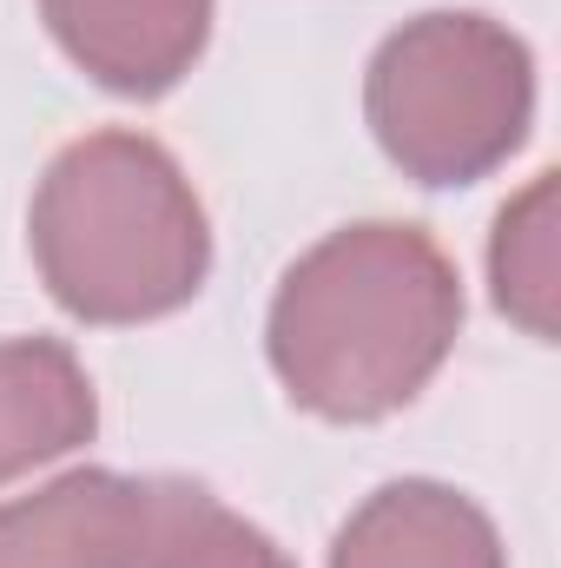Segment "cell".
Masks as SVG:
<instances>
[{"mask_svg":"<svg viewBox=\"0 0 561 568\" xmlns=\"http://www.w3.org/2000/svg\"><path fill=\"white\" fill-rule=\"evenodd\" d=\"M462 331V278L417 225H344L278 278L265 351L297 410L377 424L442 371Z\"/></svg>","mask_w":561,"mask_h":568,"instance_id":"cell-1","label":"cell"},{"mask_svg":"<svg viewBox=\"0 0 561 568\" xmlns=\"http://www.w3.org/2000/svg\"><path fill=\"white\" fill-rule=\"evenodd\" d=\"M27 245L80 324H152L198 297L212 225L178 159L145 133H86L40 179Z\"/></svg>","mask_w":561,"mask_h":568,"instance_id":"cell-2","label":"cell"},{"mask_svg":"<svg viewBox=\"0 0 561 568\" xmlns=\"http://www.w3.org/2000/svg\"><path fill=\"white\" fill-rule=\"evenodd\" d=\"M364 120L404 179L476 185L529 140L536 60L489 13H422L370 53Z\"/></svg>","mask_w":561,"mask_h":568,"instance_id":"cell-3","label":"cell"},{"mask_svg":"<svg viewBox=\"0 0 561 568\" xmlns=\"http://www.w3.org/2000/svg\"><path fill=\"white\" fill-rule=\"evenodd\" d=\"M60 53L120 100L172 93L205 40H212V0H40Z\"/></svg>","mask_w":561,"mask_h":568,"instance_id":"cell-4","label":"cell"},{"mask_svg":"<svg viewBox=\"0 0 561 568\" xmlns=\"http://www.w3.org/2000/svg\"><path fill=\"white\" fill-rule=\"evenodd\" d=\"M330 568H509L496 523L449 483L404 476L337 529Z\"/></svg>","mask_w":561,"mask_h":568,"instance_id":"cell-5","label":"cell"},{"mask_svg":"<svg viewBox=\"0 0 561 568\" xmlns=\"http://www.w3.org/2000/svg\"><path fill=\"white\" fill-rule=\"evenodd\" d=\"M113 568H290V556L192 476H126Z\"/></svg>","mask_w":561,"mask_h":568,"instance_id":"cell-6","label":"cell"},{"mask_svg":"<svg viewBox=\"0 0 561 568\" xmlns=\"http://www.w3.org/2000/svg\"><path fill=\"white\" fill-rule=\"evenodd\" d=\"M100 429V397L86 364L53 337L0 344V483H20Z\"/></svg>","mask_w":561,"mask_h":568,"instance_id":"cell-7","label":"cell"},{"mask_svg":"<svg viewBox=\"0 0 561 568\" xmlns=\"http://www.w3.org/2000/svg\"><path fill=\"white\" fill-rule=\"evenodd\" d=\"M120 503V469H73L33 496L0 503V568H113Z\"/></svg>","mask_w":561,"mask_h":568,"instance_id":"cell-8","label":"cell"},{"mask_svg":"<svg viewBox=\"0 0 561 568\" xmlns=\"http://www.w3.org/2000/svg\"><path fill=\"white\" fill-rule=\"evenodd\" d=\"M489 291L509 324L555 344L561 331V225H555V172H536L502 212L489 239Z\"/></svg>","mask_w":561,"mask_h":568,"instance_id":"cell-9","label":"cell"}]
</instances>
